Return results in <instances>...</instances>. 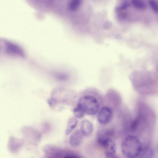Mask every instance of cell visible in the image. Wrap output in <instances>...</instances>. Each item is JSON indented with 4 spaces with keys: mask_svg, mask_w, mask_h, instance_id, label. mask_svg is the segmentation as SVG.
Segmentation results:
<instances>
[{
    "mask_svg": "<svg viewBox=\"0 0 158 158\" xmlns=\"http://www.w3.org/2000/svg\"><path fill=\"white\" fill-rule=\"evenodd\" d=\"M154 150L150 147H148L145 149H143L139 156L142 158H150L154 157Z\"/></svg>",
    "mask_w": 158,
    "mask_h": 158,
    "instance_id": "obj_11",
    "label": "cell"
},
{
    "mask_svg": "<svg viewBox=\"0 0 158 158\" xmlns=\"http://www.w3.org/2000/svg\"><path fill=\"white\" fill-rule=\"evenodd\" d=\"M6 53L12 55L18 56L21 57L25 56V53L19 46L12 43H8L6 45Z\"/></svg>",
    "mask_w": 158,
    "mask_h": 158,
    "instance_id": "obj_9",
    "label": "cell"
},
{
    "mask_svg": "<svg viewBox=\"0 0 158 158\" xmlns=\"http://www.w3.org/2000/svg\"><path fill=\"white\" fill-rule=\"evenodd\" d=\"M115 134L113 128H105L98 131L97 135V142L100 146L106 140L112 138Z\"/></svg>",
    "mask_w": 158,
    "mask_h": 158,
    "instance_id": "obj_6",
    "label": "cell"
},
{
    "mask_svg": "<svg viewBox=\"0 0 158 158\" xmlns=\"http://www.w3.org/2000/svg\"><path fill=\"white\" fill-rule=\"evenodd\" d=\"M143 146L139 138L135 135H128L122 141L121 150L123 156L127 158H134L140 156Z\"/></svg>",
    "mask_w": 158,
    "mask_h": 158,
    "instance_id": "obj_2",
    "label": "cell"
},
{
    "mask_svg": "<svg viewBox=\"0 0 158 158\" xmlns=\"http://www.w3.org/2000/svg\"><path fill=\"white\" fill-rule=\"evenodd\" d=\"M103 95L97 89L89 88L79 96L77 105L73 110L75 117L81 118L85 115L95 116L104 104Z\"/></svg>",
    "mask_w": 158,
    "mask_h": 158,
    "instance_id": "obj_1",
    "label": "cell"
},
{
    "mask_svg": "<svg viewBox=\"0 0 158 158\" xmlns=\"http://www.w3.org/2000/svg\"><path fill=\"white\" fill-rule=\"evenodd\" d=\"M156 68L157 71L158 72V63L157 64L156 67Z\"/></svg>",
    "mask_w": 158,
    "mask_h": 158,
    "instance_id": "obj_16",
    "label": "cell"
},
{
    "mask_svg": "<svg viewBox=\"0 0 158 158\" xmlns=\"http://www.w3.org/2000/svg\"><path fill=\"white\" fill-rule=\"evenodd\" d=\"M101 146L104 148L105 155L107 158H111L115 157L117 151V146L112 138L106 140Z\"/></svg>",
    "mask_w": 158,
    "mask_h": 158,
    "instance_id": "obj_5",
    "label": "cell"
},
{
    "mask_svg": "<svg viewBox=\"0 0 158 158\" xmlns=\"http://www.w3.org/2000/svg\"><path fill=\"white\" fill-rule=\"evenodd\" d=\"M83 136V135L82 134L81 130H77L75 131L69 138V144L72 147H79L82 142Z\"/></svg>",
    "mask_w": 158,
    "mask_h": 158,
    "instance_id": "obj_8",
    "label": "cell"
},
{
    "mask_svg": "<svg viewBox=\"0 0 158 158\" xmlns=\"http://www.w3.org/2000/svg\"><path fill=\"white\" fill-rule=\"evenodd\" d=\"M140 123V119L139 118H136L131 124V128L132 130H136L139 125Z\"/></svg>",
    "mask_w": 158,
    "mask_h": 158,
    "instance_id": "obj_15",
    "label": "cell"
},
{
    "mask_svg": "<svg viewBox=\"0 0 158 158\" xmlns=\"http://www.w3.org/2000/svg\"><path fill=\"white\" fill-rule=\"evenodd\" d=\"M151 9L156 13H158V2L156 0H149L148 2Z\"/></svg>",
    "mask_w": 158,
    "mask_h": 158,
    "instance_id": "obj_14",
    "label": "cell"
},
{
    "mask_svg": "<svg viewBox=\"0 0 158 158\" xmlns=\"http://www.w3.org/2000/svg\"><path fill=\"white\" fill-rule=\"evenodd\" d=\"M113 114V109L110 106L103 105L98 113L97 121L101 125H107L112 121Z\"/></svg>",
    "mask_w": 158,
    "mask_h": 158,
    "instance_id": "obj_4",
    "label": "cell"
},
{
    "mask_svg": "<svg viewBox=\"0 0 158 158\" xmlns=\"http://www.w3.org/2000/svg\"><path fill=\"white\" fill-rule=\"evenodd\" d=\"M78 123V120L76 117H72L70 118L68 122L66 129L65 130V134L69 135L70 134L77 126Z\"/></svg>",
    "mask_w": 158,
    "mask_h": 158,
    "instance_id": "obj_10",
    "label": "cell"
},
{
    "mask_svg": "<svg viewBox=\"0 0 158 158\" xmlns=\"http://www.w3.org/2000/svg\"><path fill=\"white\" fill-rule=\"evenodd\" d=\"M81 130L82 134L85 137H89L93 134L94 126L88 120H84L81 122Z\"/></svg>",
    "mask_w": 158,
    "mask_h": 158,
    "instance_id": "obj_7",
    "label": "cell"
},
{
    "mask_svg": "<svg viewBox=\"0 0 158 158\" xmlns=\"http://www.w3.org/2000/svg\"><path fill=\"white\" fill-rule=\"evenodd\" d=\"M131 3L135 7L139 10H143L146 7V4L142 0H131Z\"/></svg>",
    "mask_w": 158,
    "mask_h": 158,
    "instance_id": "obj_13",
    "label": "cell"
},
{
    "mask_svg": "<svg viewBox=\"0 0 158 158\" xmlns=\"http://www.w3.org/2000/svg\"><path fill=\"white\" fill-rule=\"evenodd\" d=\"M81 3V0H71L69 3V9L70 11H76L80 7Z\"/></svg>",
    "mask_w": 158,
    "mask_h": 158,
    "instance_id": "obj_12",
    "label": "cell"
},
{
    "mask_svg": "<svg viewBox=\"0 0 158 158\" xmlns=\"http://www.w3.org/2000/svg\"><path fill=\"white\" fill-rule=\"evenodd\" d=\"M43 151L49 158H78V156L68 150L53 145L48 144L44 147Z\"/></svg>",
    "mask_w": 158,
    "mask_h": 158,
    "instance_id": "obj_3",
    "label": "cell"
}]
</instances>
